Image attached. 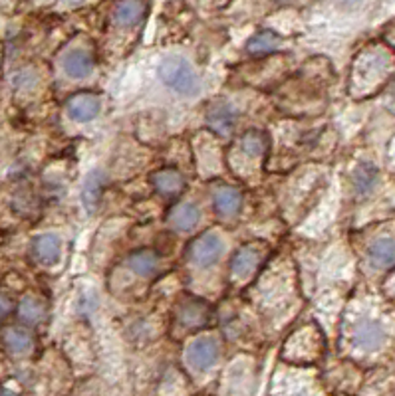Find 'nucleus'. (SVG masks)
<instances>
[{
    "label": "nucleus",
    "instance_id": "nucleus-1",
    "mask_svg": "<svg viewBox=\"0 0 395 396\" xmlns=\"http://www.w3.org/2000/svg\"><path fill=\"white\" fill-rule=\"evenodd\" d=\"M159 78L163 83L177 91L181 96H195L201 89V81H199L197 73L191 68V64L185 62L183 58H167L163 60L159 66Z\"/></svg>",
    "mask_w": 395,
    "mask_h": 396
},
{
    "label": "nucleus",
    "instance_id": "nucleus-2",
    "mask_svg": "<svg viewBox=\"0 0 395 396\" xmlns=\"http://www.w3.org/2000/svg\"><path fill=\"white\" fill-rule=\"evenodd\" d=\"M225 252V242L223 238L215 232H205L199 238H195L189 246V260L195 265L207 268V265L216 264L221 260V255Z\"/></svg>",
    "mask_w": 395,
    "mask_h": 396
},
{
    "label": "nucleus",
    "instance_id": "nucleus-3",
    "mask_svg": "<svg viewBox=\"0 0 395 396\" xmlns=\"http://www.w3.org/2000/svg\"><path fill=\"white\" fill-rule=\"evenodd\" d=\"M101 103H99V97L91 91H80V93H74L68 101H66V111L70 115V119L78 121V123H86L91 121L99 115Z\"/></svg>",
    "mask_w": 395,
    "mask_h": 396
},
{
    "label": "nucleus",
    "instance_id": "nucleus-4",
    "mask_svg": "<svg viewBox=\"0 0 395 396\" xmlns=\"http://www.w3.org/2000/svg\"><path fill=\"white\" fill-rule=\"evenodd\" d=\"M219 359V343L213 337H199L187 349V362L197 370H207Z\"/></svg>",
    "mask_w": 395,
    "mask_h": 396
},
{
    "label": "nucleus",
    "instance_id": "nucleus-5",
    "mask_svg": "<svg viewBox=\"0 0 395 396\" xmlns=\"http://www.w3.org/2000/svg\"><path fill=\"white\" fill-rule=\"evenodd\" d=\"M386 341V331L379 321L366 319L354 331V343L361 351H377Z\"/></svg>",
    "mask_w": 395,
    "mask_h": 396
},
{
    "label": "nucleus",
    "instance_id": "nucleus-6",
    "mask_svg": "<svg viewBox=\"0 0 395 396\" xmlns=\"http://www.w3.org/2000/svg\"><path fill=\"white\" fill-rule=\"evenodd\" d=\"M60 252H62V242L56 234H42L32 242V255L38 264H56L60 258Z\"/></svg>",
    "mask_w": 395,
    "mask_h": 396
},
{
    "label": "nucleus",
    "instance_id": "nucleus-7",
    "mask_svg": "<svg viewBox=\"0 0 395 396\" xmlns=\"http://www.w3.org/2000/svg\"><path fill=\"white\" fill-rule=\"evenodd\" d=\"M62 68L74 79L88 78L94 70V60H91L90 54L84 52V50H72L64 56Z\"/></svg>",
    "mask_w": 395,
    "mask_h": 396
},
{
    "label": "nucleus",
    "instance_id": "nucleus-8",
    "mask_svg": "<svg viewBox=\"0 0 395 396\" xmlns=\"http://www.w3.org/2000/svg\"><path fill=\"white\" fill-rule=\"evenodd\" d=\"M262 258V252L254 244H249V246H243L233 258V264H231V270H233L234 278H246L251 275L252 270L259 265Z\"/></svg>",
    "mask_w": 395,
    "mask_h": 396
},
{
    "label": "nucleus",
    "instance_id": "nucleus-9",
    "mask_svg": "<svg viewBox=\"0 0 395 396\" xmlns=\"http://www.w3.org/2000/svg\"><path fill=\"white\" fill-rule=\"evenodd\" d=\"M201 220V210H199L197 204L185 203L175 206L169 214V224L179 232H189L193 230Z\"/></svg>",
    "mask_w": 395,
    "mask_h": 396
},
{
    "label": "nucleus",
    "instance_id": "nucleus-10",
    "mask_svg": "<svg viewBox=\"0 0 395 396\" xmlns=\"http://www.w3.org/2000/svg\"><path fill=\"white\" fill-rule=\"evenodd\" d=\"M32 335L24 331V329H19V327H9L2 331V345L6 347V351H10L12 355H24L32 349Z\"/></svg>",
    "mask_w": 395,
    "mask_h": 396
},
{
    "label": "nucleus",
    "instance_id": "nucleus-11",
    "mask_svg": "<svg viewBox=\"0 0 395 396\" xmlns=\"http://www.w3.org/2000/svg\"><path fill=\"white\" fill-rule=\"evenodd\" d=\"M153 185L159 193L175 194L185 186V178L177 168H161L159 173L153 175Z\"/></svg>",
    "mask_w": 395,
    "mask_h": 396
},
{
    "label": "nucleus",
    "instance_id": "nucleus-12",
    "mask_svg": "<svg viewBox=\"0 0 395 396\" xmlns=\"http://www.w3.org/2000/svg\"><path fill=\"white\" fill-rule=\"evenodd\" d=\"M394 240L391 238H379L368 250L369 260L376 268H391L394 265Z\"/></svg>",
    "mask_w": 395,
    "mask_h": 396
},
{
    "label": "nucleus",
    "instance_id": "nucleus-13",
    "mask_svg": "<svg viewBox=\"0 0 395 396\" xmlns=\"http://www.w3.org/2000/svg\"><path fill=\"white\" fill-rule=\"evenodd\" d=\"M241 203H243V196L233 186H223V188L216 191L215 206L223 216H233V214H236L239 208H241Z\"/></svg>",
    "mask_w": 395,
    "mask_h": 396
},
{
    "label": "nucleus",
    "instance_id": "nucleus-14",
    "mask_svg": "<svg viewBox=\"0 0 395 396\" xmlns=\"http://www.w3.org/2000/svg\"><path fill=\"white\" fill-rule=\"evenodd\" d=\"M104 175L99 171H94L86 183H84V188H81V200H84V206L88 208V212L96 210V206L99 204V196H101V188H104Z\"/></svg>",
    "mask_w": 395,
    "mask_h": 396
},
{
    "label": "nucleus",
    "instance_id": "nucleus-15",
    "mask_svg": "<svg viewBox=\"0 0 395 396\" xmlns=\"http://www.w3.org/2000/svg\"><path fill=\"white\" fill-rule=\"evenodd\" d=\"M127 268L137 275H151L157 268V255L153 254L151 250H137L127 258Z\"/></svg>",
    "mask_w": 395,
    "mask_h": 396
},
{
    "label": "nucleus",
    "instance_id": "nucleus-16",
    "mask_svg": "<svg viewBox=\"0 0 395 396\" xmlns=\"http://www.w3.org/2000/svg\"><path fill=\"white\" fill-rule=\"evenodd\" d=\"M145 10H147V6L144 2H121L116 6L114 18L121 26H134L144 18Z\"/></svg>",
    "mask_w": 395,
    "mask_h": 396
},
{
    "label": "nucleus",
    "instance_id": "nucleus-17",
    "mask_svg": "<svg viewBox=\"0 0 395 396\" xmlns=\"http://www.w3.org/2000/svg\"><path fill=\"white\" fill-rule=\"evenodd\" d=\"M282 44V40L279 34L270 32V30H262L259 34H254L249 40V52L251 54H269L272 50H276Z\"/></svg>",
    "mask_w": 395,
    "mask_h": 396
},
{
    "label": "nucleus",
    "instance_id": "nucleus-18",
    "mask_svg": "<svg viewBox=\"0 0 395 396\" xmlns=\"http://www.w3.org/2000/svg\"><path fill=\"white\" fill-rule=\"evenodd\" d=\"M207 123L219 133H229L234 125V113L231 107L221 106L211 109V113L207 115Z\"/></svg>",
    "mask_w": 395,
    "mask_h": 396
},
{
    "label": "nucleus",
    "instance_id": "nucleus-19",
    "mask_svg": "<svg viewBox=\"0 0 395 396\" xmlns=\"http://www.w3.org/2000/svg\"><path fill=\"white\" fill-rule=\"evenodd\" d=\"M19 313L24 321H28V323H40L46 315V308L44 303L38 300V298L28 295V298H24V300L20 301Z\"/></svg>",
    "mask_w": 395,
    "mask_h": 396
},
{
    "label": "nucleus",
    "instance_id": "nucleus-20",
    "mask_svg": "<svg viewBox=\"0 0 395 396\" xmlns=\"http://www.w3.org/2000/svg\"><path fill=\"white\" fill-rule=\"evenodd\" d=\"M377 178V168L374 165H368V163H364V165H359L358 171L354 173V185L358 188L359 193H369L374 186H376Z\"/></svg>",
    "mask_w": 395,
    "mask_h": 396
},
{
    "label": "nucleus",
    "instance_id": "nucleus-21",
    "mask_svg": "<svg viewBox=\"0 0 395 396\" xmlns=\"http://www.w3.org/2000/svg\"><path fill=\"white\" fill-rule=\"evenodd\" d=\"M179 319L185 325H199L205 319V305L199 301H187L179 305Z\"/></svg>",
    "mask_w": 395,
    "mask_h": 396
},
{
    "label": "nucleus",
    "instance_id": "nucleus-22",
    "mask_svg": "<svg viewBox=\"0 0 395 396\" xmlns=\"http://www.w3.org/2000/svg\"><path fill=\"white\" fill-rule=\"evenodd\" d=\"M241 147H243V151L249 157H259L264 151V137L256 131L246 133L243 137V141H241Z\"/></svg>",
    "mask_w": 395,
    "mask_h": 396
},
{
    "label": "nucleus",
    "instance_id": "nucleus-23",
    "mask_svg": "<svg viewBox=\"0 0 395 396\" xmlns=\"http://www.w3.org/2000/svg\"><path fill=\"white\" fill-rule=\"evenodd\" d=\"M10 308H12V305H10V300H6V298H4V295L0 293V319L9 315Z\"/></svg>",
    "mask_w": 395,
    "mask_h": 396
},
{
    "label": "nucleus",
    "instance_id": "nucleus-24",
    "mask_svg": "<svg viewBox=\"0 0 395 396\" xmlns=\"http://www.w3.org/2000/svg\"><path fill=\"white\" fill-rule=\"evenodd\" d=\"M0 396H16V395H14L12 390H2V392H0Z\"/></svg>",
    "mask_w": 395,
    "mask_h": 396
}]
</instances>
